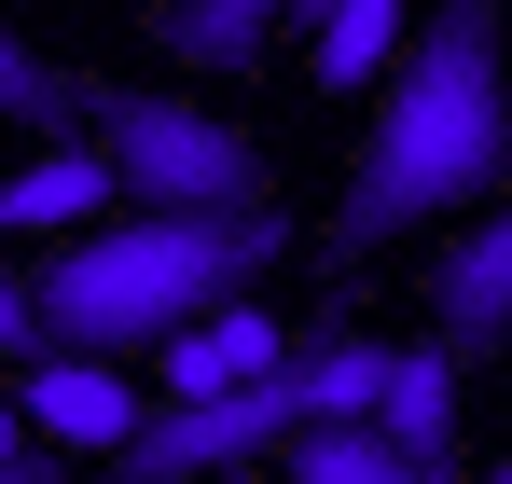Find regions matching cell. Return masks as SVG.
<instances>
[{"mask_svg": "<svg viewBox=\"0 0 512 484\" xmlns=\"http://www.w3.org/2000/svg\"><path fill=\"white\" fill-rule=\"evenodd\" d=\"M512 180V56H499V0H429L402 28V83L374 111V139L346 166V208H333V263H374V249L429 236L457 208H485Z\"/></svg>", "mask_w": 512, "mask_h": 484, "instance_id": "cell-1", "label": "cell"}, {"mask_svg": "<svg viewBox=\"0 0 512 484\" xmlns=\"http://www.w3.org/2000/svg\"><path fill=\"white\" fill-rule=\"evenodd\" d=\"M291 249L277 208H139V222H97L84 249H56L28 277V319L56 360H111V346H167L208 305H250L263 263Z\"/></svg>", "mask_w": 512, "mask_h": 484, "instance_id": "cell-2", "label": "cell"}, {"mask_svg": "<svg viewBox=\"0 0 512 484\" xmlns=\"http://www.w3.org/2000/svg\"><path fill=\"white\" fill-rule=\"evenodd\" d=\"M97 166L139 208H277L263 139H236L222 111H180V97H97Z\"/></svg>", "mask_w": 512, "mask_h": 484, "instance_id": "cell-3", "label": "cell"}, {"mask_svg": "<svg viewBox=\"0 0 512 484\" xmlns=\"http://www.w3.org/2000/svg\"><path fill=\"white\" fill-rule=\"evenodd\" d=\"M402 471H443L457 457V346H388V374H374V415H360Z\"/></svg>", "mask_w": 512, "mask_h": 484, "instance_id": "cell-4", "label": "cell"}, {"mask_svg": "<svg viewBox=\"0 0 512 484\" xmlns=\"http://www.w3.org/2000/svg\"><path fill=\"white\" fill-rule=\"evenodd\" d=\"M277 360H291V332L263 319V305H208V319H180L167 346H153L167 402H208V388H250V374H277Z\"/></svg>", "mask_w": 512, "mask_h": 484, "instance_id": "cell-5", "label": "cell"}, {"mask_svg": "<svg viewBox=\"0 0 512 484\" xmlns=\"http://www.w3.org/2000/svg\"><path fill=\"white\" fill-rule=\"evenodd\" d=\"M429 319H443V346H499L512 332V208H485L471 236L429 263Z\"/></svg>", "mask_w": 512, "mask_h": 484, "instance_id": "cell-6", "label": "cell"}, {"mask_svg": "<svg viewBox=\"0 0 512 484\" xmlns=\"http://www.w3.org/2000/svg\"><path fill=\"white\" fill-rule=\"evenodd\" d=\"M14 415H42L56 443H125V429H139V388H125L111 360H56V346H42V360L14 374Z\"/></svg>", "mask_w": 512, "mask_h": 484, "instance_id": "cell-7", "label": "cell"}, {"mask_svg": "<svg viewBox=\"0 0 512 484\" xmlns=\"http://www.w3.org/2000/svg\"><path fill=\"white\" fill-rule=\"evenodd\" d=\"M97 208H111L97 139H84V153H42V166H14V180H0V236H56V222H97Z\"/></svg>", "mask_w": 512, "mask_h": 484, "instance_id": "cell-8", "label": "cell"}, {"mask_svg": "<svg viewBox=\"0 0 512 484\" xmlns=\"http://www.w3.org/2000/svg\"><path fill=\"white\" fill-rule=\"evenodd\" d=\"M402 28H416V0H333V14L305 28V70L333 83V97H360V83L402 56Z\"/></svg>", "mask_w": 512, "mask_h": 484, "instance_id": "cell-9", "label": "cell"}, {"mask_svg": "<svg viewBox=\"0 0 512 484\" xmlns=\"http://www.w3.org/2000/svg\"><path fill=\"white\" fill-rule=\"evenodd\" d=\"M277 28H291V0H167V56L194 70H250Z\"/></svg>", "mask_w": 512, "mask_h": 484, "instance_id": "cell-10", "label": "cell"}, {"mask_svg": "<svg viewBox=\"0 0 512 484\" xmlns=\"http://www.w3.org/2000/svg\"><path fill=\"white\" fill-rule=\"evenodd\" d=\"M277 484H402V457H388L360 415H319V429L277 443Z\"/></svg>", "mask_w": 512, "mask_h": 484, "instance_id": "cell-11", "label": "cell"}, {"mask_svg": "<svg viewBox=\"0 0 512 484\" xmlns=\"http://www.w3.org/2000/svg\"><path fill=\"white\" fill-rule=\"evenodd\" d=\"M56 111H97V97L56 70V56H42L28 28H0V125H56Z\"/></svg>", "mask_w": 512, "mask_h": 484, "instance_id": "cell-12", "label": "cell"}, {"mask_svg": "<svg viewBox=\"0 0 512 484\" xmlns=\"http://www.w3.org/2000/svg\"><path fill=\"white\" fill-rule=\"evenodd\" d=\"M42 360V319H28V263L0 249V374H28Z\"/></svg>", "mask_w": 512, "mask_h": 484, "instance_id": "cell-13", "label": "cell"}, {"mask_svg": "<svg viewBox=\"0 0 512 484\" xmlns=\"http://www.w3.org/2000/svg\"><path fill=\"white\" fill-rule=\"evenodd\" d=\"M0 484H70V471H42V457H0Z\"/></svg>", "mask_w": 512, "mask_h": 484, "instance_id": "cell-14", "label": "cell"}, {"mask_svg": "<svg viewBox=\"0 0 512 484\" xmlns=\"http://www.w3.org/2000/svg\"><path fill=\"white\" fill-rule=\"evenodd\" d=\"M0 457H28V415H14V402H0Z\"/></svg>", "mask_w": 512, "mask_h": 484, "instance_id": "cell-15", "label": "cell"}, {"mask_svg": "<svg viewBox=\"0 0 512 484\" xmlns=\"http://www.w3.org/2000/svg\"><path fill=\"white\" fill-rule=\"evenodd\" d=\"M485 484H512V457H499V471H485Z\"/></svg>", "mask_w": 512, "mask_h": 484, "instance_id": "cell-16", "label": "cell"}, {"mask_svg": "<svg viewBox=\"0 0 512 484\" xmlns=\"http://www.w3.org/2000/svg\"><path fill=\"white\" fill-rule=\"evenodd\" d=\"M125 484H139V471H125Z\"/></svg>", "mask_w": 512, "mask_h": 484, "instance_id": "cell-17", "label": "cell"}]
</instances>
